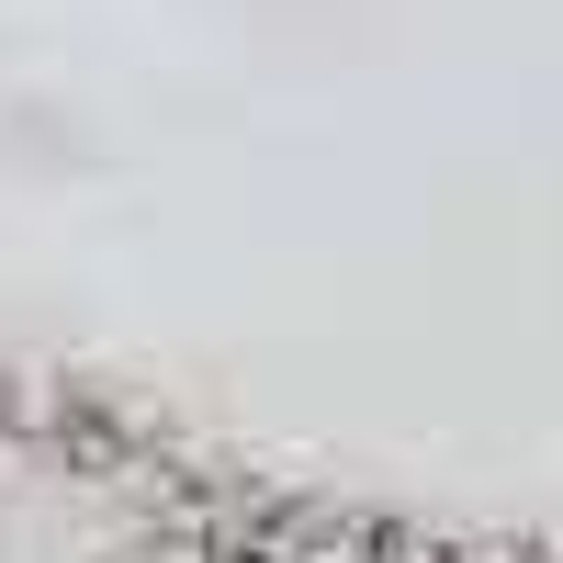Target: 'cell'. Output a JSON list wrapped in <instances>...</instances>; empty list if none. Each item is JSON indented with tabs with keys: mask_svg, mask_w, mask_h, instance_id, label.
Listing matches in <instances>:
<instances>
[{
	"mask_svg": "<svg viewBox=\"0 0 563 563\" xmlns=\"http://www.w3.org/2000/svg\"><path fill=\"white\" fill-rule=\"evenodd\" d=\"M429 563H563L541 541H429Z\"/></svg>",
	"mask_w": 563,
	"mask_h": 563,
	"instance_id": "cell-3",
	"label": "cell"
},
{
	"mask_svg": "<svg viewBox=\"0 0 563 563\" xmlns=\"http://www.w3.org/2000/svg\"><path fill=\"white\" fill-rule=\"evenodd\" d=\"M225 563H429V541L361 507H249Z\"/></svg>",
	"mask_w": 563,
	"mask_h": 563,
	"instance_id": "cell-2",
	"label": "cell"
},
{
	"mask_svg": "<svg viewBox=\"0 0 563 563\" xmlns=\"http://www.w3.org/2000/svg\"><path fill=\"white\" fill-rule=\"evenodd\" d=\"M249 507L79 384H0V563H225Z\"/></svg>",
	"mask_w": 563,
	"mask_h": 563,
	"instance_id": "cell-1",
	"label": "cell"
}]
</instances>
